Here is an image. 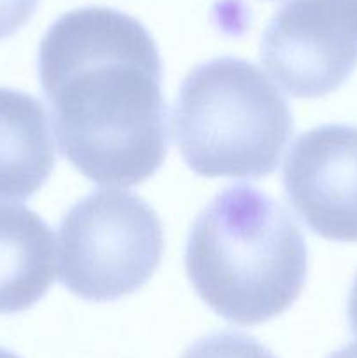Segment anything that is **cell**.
Wrapping results in <instances>:
<instances>
[{
	"label": "cell",
	"instance_id": "obj_1",
	"mask_svg": "<svg viewBox=\"0 0 357 358\" xmlns=\"http://www.w3.org/2000/svg\"><path fill=\"white\" fill-rule=\"evenodd\" d=\"M38 77L63 156L91 182L132 187L168 149L163 63L140 21L111 7L59 16L38 48Z\"/></svg>",
	"mask_w": 357,
	"mask_h": 358
},
{
	"label": "cell",
	"instance_id": "obj_2",
	"mask_svg": "<svg viewBox=\"0 0 357 358\" xmlns=\"http://www.w3.org/2000/svg\"><path fill=\"white\" fill-rule=\"evenodd\" d=\"M186 269L219 317L244 327L259 325L300 297L308 273L307 245L280 203L251 185H233L196 217Z\"/></svg>",
	"mask_w": 357,
	"mask_h": 358
},
{
	"label": "cell",
	"instance_id": "obj_3",
	"mask_svg": "<svg viewBox=\"0 0 357 358\" xmlns=\"http://www.w3.org/2000/svg\"><path fill=\"white\" fill-rule=\"evenodd\" d=\"M174 131L186 164L200 177L261 178L279 166L293 115L258 66L224 56L182 80Z\"/></svg>",
	"mask_w": 357,
	"mask_h": 358
},
{
	"label": "cell",
	"instance_id": "obj_4",
	"mask_svg": "<svg viewBox=\"0 0 357 358\" xmlns=\"http://www.w3.org/2000/svg\"><path fill=\"white\" fill-rule=\"evenodd\" d=\"M59 282L84 301L139 290L163 257L160 217L139 196L107 189L80 199L58 229Z\"/></svg>",
	"mask_w": 357,
	"mask_h": 358
},
{
	"label": "cell",
	"instance_id": "obj_5",
	"mask_svg": "<svg viewBox=\"0 0 357 358\" xmlns=\"http://www.w3.org/2000/svg\"><path fill=\"white\" fill-rule=\"evenodd\" d=\"M261 59L293 96L336 91L357 66V0H287L262 34Z\"/></svg>",
	"mask_w": 357,
	"mask_h": 358
},
{
	"label": "cell",
	"instance_id": "obj_6",
	"mask_svg": "<svg viewBox=\"0 0 357 358\" xmlns=\"http://www.w3.org/2000/svg\"><path fill=\"white\" fill-rule=\"evenodd\" d=\"M293 208L326 240L357 241V128L326 124L303 133L284 164Z\"/></svg>",
	"mask_w": 357,
	"mask_h": 358
},
{
	"label": "cell",
	"instance_id": "obj_7",
	"mask_svg": "<svg viewBox=\"0 0 357 358\" xmlns=\"http://www.w3.org/2000/svg\"><path fill=\"white\" fill-rule=\"evenodd\" d=\"M55 234L27 206L0 203V315L28 310L55 282Z\"/></svg>",
	"mask_w": 357,
	"mask_h": 358
},
{
	"label": "cell",
	"instance_id": "obj_8",
	"mask_svg": "<svg viewBox=\"0 0 357 358\" xmlns=\"http://www.w3.org/2000/svg\"><path fill=\"white\" fill-rule=\"evenodd\" d=\"M46 108L37 98L0 87V199H28L55 168Z\"/></svg>",
	"mask_w": 357,
	"mask_h": 358
},
{
	"label": "cell",
	"instance_id": "obj_9",
	"mask_svg": "<svg viewBox=\"0 0 357 358\" xmlns=\"http://www.w3.org/2000/svg\"><path fill=\"white\" fill-rule=\"evenodd\" d=\"M182 358H276L251 336L240 332H219L189 346Z\"/></svg>",
	"mask_w": 357,
	"mask_h": 358
},
{
	"label": "cell",
	"instance_id": "obj_10",
	"mask_svg": "<svg viewBox=\"0 0 357 358\" xmlns=\"http://www.w3.org/2000/svg\"><path fill=\"white\" fill-rule=\"evenodd\" d=\"M38 0H0V41L16 34L28 23Z\"/></svg>",
	"mask_w": 357,
	"mask_h": 358
},
{
	"label": "cell",
	"instance_id": "obj_11",
	"mask_svg": "<svg viewBox=\"0 0 357 358\" xmlns=\"http://www.w3.org/2000/svg\"><path fill=\"white\" fill-rule=\"evenodd\" d=\"M349 324L352 334L357 336V276L356 280H354L349 296Z\"/></svg>",
	"mask_w": 357,
	"mask_h": 358
},
{
	"label": "cell",
	"instance_id": "obj_12",
	"mask_svg": "<svg viewBox=\"0 0 357 358\" xmlns=\"http://www.w3.org/2000/svg\"><path fill=\"white\" fill-rule=\"evenodd\" d=\"M329 358H357V341L350 343V345H346L345 348L338 350V352L332 353Z\"/></svg>",
	"mask_w": 357,
	"mask_h": 358
},
{
	"label": "cell",
	"instance_id": "obj_13",
	"mask_svg": "<svg viewBox=\"0 0 357 358\" xmlns=\"http://www.w3.org/2000/svg\"><path fill=\"white\" fill-rule=\"evenodd\" d=\"M0 358H20V357L14 355V353H13V352H9V350L0 348Z\"/></svg>",
	"mask_w": 357,
	"mask_h": 358
}]
</instances>
